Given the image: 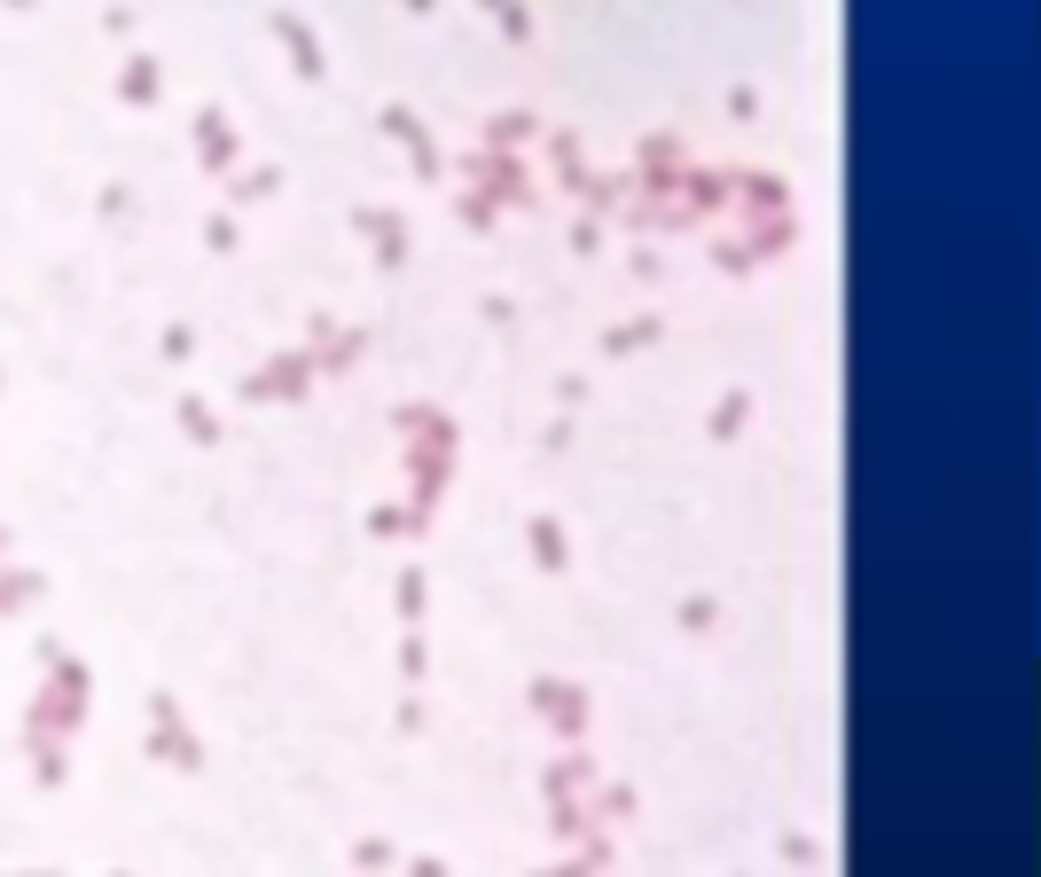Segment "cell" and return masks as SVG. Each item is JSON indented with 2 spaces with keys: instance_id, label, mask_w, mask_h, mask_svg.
I'll return each mask as SVG.
<instances>
[{
  "instance_id": "1",
  "label": "cell",
  "mask_w": 1041,
  "mask_h": 877,
  "mask_svg": "<svg viewBox=\"0 0 1041 877\" xmlns=\"http://www.w3.org/2000/svg\"><path fill=\"white\" fill-rule=\"evenodd\" d=\"M533 705H548L564 729H580V690H564V682H541V690H533Z\"/></svg>"
},
{
  "instance_id": "7",
  "label": "cell",
  "mask_w": 1041,
  "mask_h": 877,
  "mask_svg": "<svg viewBox=\"0 0 1041 877\" xmlns=\"http://www.w3.org/2000/svg\"><path fill=\"white\" fill-rule=\"evenodd\" d=\"M415 877H439V862H423V870H415Z\"/></svg>"
},
{
  "instance_id": "3",
  "label": "cell",
  "mask_w": 1041,
  "mask_h": 877,
  "mask_svg": "<svg viewBox=\"0 0 1041 877\" xmlns=\"http://www.w3.org/2000/svg\"><path fill=\"white\" fill-rule=\"evenodd\" d=\"M259 392H306V361H274V369L259 376Z\"/></svg>"
},
{
  "instance_id": "2",
  "label": "cell",
  "mask_w": 1041,
  "mask_h": 877,
  "mask_svg": "<svg viewBox=\"0 0 1041 877\" xmlns=\"http://www.w3.org/2000/svg\"><path fill=\"white\" fill-rule=\"evenodd\" d=\"M227 157H235V134H227L220 110H204V165H227Z\"/></svg>"
},
{
  "instance_id": "5",
  "label": "cell",
  "mask_w": 1041,
  "mask_h": 877,
  "mask_svg": "<svg viewBox=\"0 0 1041 877\" xmlns=\"http://www.w3.org/2000/svg\"><path fill=\"white\" fill-rule=\"evenodd\" d=\"M744 416H752V400H744V392H736V400H721V408H713V431H721V439H728V431H736V423H744Z\"/></svg>"
},
{
  "instance_id": "6",
  "label": "cell",
  "mask_w": 1041,
  "mask_h": 877,
  "mask_svg": "<svg viewBox=\"0 0 1041 877\" xmlns=\"http://www.w3.org/2000/svg\"><path fill=\"white\" fill-rule=\"evenodd\" d=\"M126 94H134V102H149V94H157V63H134V71H126Z\"/></svg>"
},
{
  "instance_id": "4",
  "label": "cell",
  "mask_w": 1041,
  "mask_h": 877,
  "mask_svg": "<svg viewBox=\"0 0 1041 877\" xmlns=\"http://www.w3.org/2000/svg\"><path fill=\"white\" fill-rule=\"evenodd\" d=\"M533 556H541V564H564V533H556L548 517H533Z\"/></svg>"
}]
</instances>
